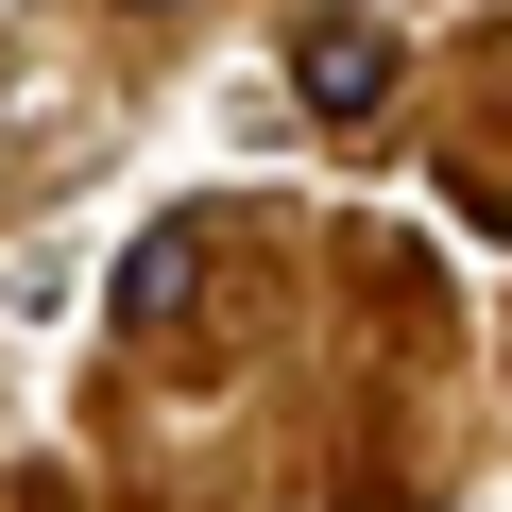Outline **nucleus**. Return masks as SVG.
Here are the masks:
<instances>
[{"mask_svg": "<svg viewBox=\"0 0 512 512\" xmlns=\"http://www.w3.org/2000/svg\"><path fill=\"white\" fill-rule=\"evenodd\" d=\"M291 86H308L325 120H376V103H393V18H359V0H308V18H291Z\"/></svg>", "mask_w": 512, "mask_h": 512, "instance_id": "nucleus-1", "label": "nucleus"}, {"mask_svg": "<svg viewBox=\"0 0 512 512\" xmlns=\"http://www.w3.org/2000/svg\"><path fill=\"white\" fill-rule=\"evenodd\" d=\"M188 274H205V256H188V222H154V239L120 256V325H171V308H188Z\"/></svg>", "mask_w": 512, "mask_h": 512, "instance_id": "nucleus-2", "label": "nucleus"}]
</instances>
